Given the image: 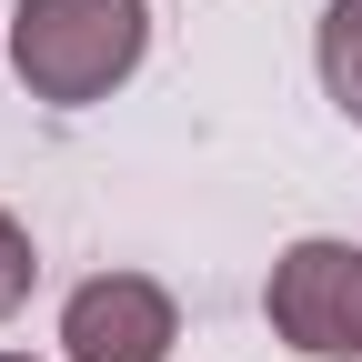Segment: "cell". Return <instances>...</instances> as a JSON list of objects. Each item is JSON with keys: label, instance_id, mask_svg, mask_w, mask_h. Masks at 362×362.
<instances>
[{"label": "cell", "instance_id": "1", "mask_svg": "<svg viewBox=\"0 0 362 362\" xmlns=\"http://www.w3.org/2000/svg\"><path fill=\"white\" fill-rule=\"evenodd\" d=\"M151 61V0H21L11 81L40 111H90Z\"/></svg>", "mask_w": 362, "mask_h": 362}, {"label": "cell", "instance_id": "2", "mask_svg": "<svg viewBox=\"0 0 362 362\" xmlns=\"http://www.w3.org/2000/svg\"><path fill=\"white\" fill-rule=\"evenodd\" d=\"M262 322L302 362H362V242L302 232L262 272Z\"/></svg>", "mask_w": 362, "mask_h": 362}, {"label": "cell", "instance_id": "3", "mask_svg": "<svg viewBox=\"0 0 362 362\" xmlns=\"http://www.w3.org/2000/svg\"><path fill=\"white\" fill-rule=\"evenodd\" d=\"M181 302L161 272H90L61 302V362H171Z\"/></svg>", "mask_w": 362, "mask_h": 362}, {"label": "cell", "instance_id": "4", "mask_svg": "<svg viewBox=\"0 0 362 362\" xmlns=\"http://www.w3.org/2000/svg\"><path fill=\"white\" fill-rule=\"evenodd\" d=\"M312 71H322V101L362 131V0H322V21H312Z\"/></svg>", "mask_w": 362, "mask_h": 362}, {"label": "cell", "instance_id": "5", "mask_svg": "<svg viewBox=\"0 0 362 362\" xmlns=\"http://www.w3.org/2000/svg\"><path fill=\"white\" fill-rule=\"evenodd\" d=\"M30 282H40V242H30V221L0 202V322L30 302Z\"/></svg>", "mask_w": 362, "mask_h": 362}, {"label": "cell", "instance_id": "6", "mask_svg": "<svg viewBox=\"0 0 362 362\" xmlns=\"http://www.w3.org/2000/svg\"><path fill=\"white\" fill-rule=\"evenodd\" d=\"M0 362H40V352H0Z\"/></svg>", "mask_w": 362, "mask_h": 362}]
</instances>
